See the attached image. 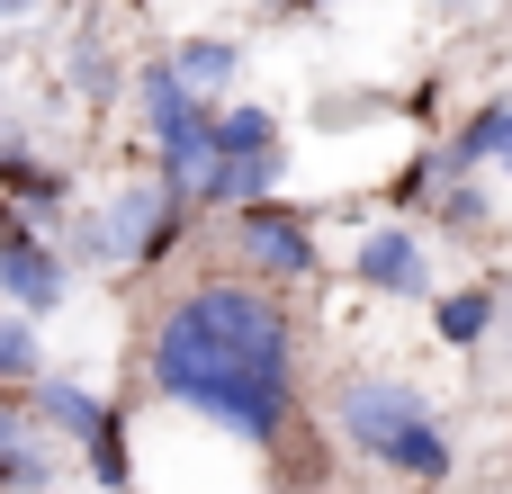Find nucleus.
Instances as JSON below:
<instances>
[{"label": "nucleus", "mask_w": 512, "mask_h": 494, "mask_svg": "<svg viewBox=\"0 0 512 494\" xmlns=\"http://www.w3.org/2000/svg\"><path fill=\"white\" fill-rule=\"evenodd\" d=\"M153 396L225 423L234 441H288L297 423V333L261 279H198L153 324Z\"/></svg>", "instance_id": "1"}, {"label": "nucleus", "mask_w": 512, "mask_h": 494, "mask_svg": "<svg viewBox=\"0 0 512 494\" xmlns=\"http://www.w3.org/2000/svg\"><path fill=\"white\" fill-rule=\"evenodd\" d=\"M342 441L369 450L378 468L414 477V486H441V477H450V441H441V423H432L423 396L396 387V378H360V387H342Z\"/></svg>", "instance_id": "2"}, {"label": "nucleus", "mask_w": 512, "mask_h": 494, "mask_svg": "<svg viewBox=\"0 0 512 494\" xmlns=\"http://www.w3.org/2000/svg\"><path fill=\"white\" fill-rule=\"evenodd\" d=\"M189 207H198V198H180L171 180H126V189L108 198V216H99L81 243H90L99 261H135V270H153V261L189 234Z\"/></svg>", "instance_id": "3"}, {"label": "nucleus", "mask_w": 512, "mask_h": 494, "mask_svg": "<svg viewBox=\"0 0 512 494\" xmlns=\"http://www.w3.org/2000/svg\"><path fill=\"white\" fill-rule=\"evenodd\" d=\"M234 243H243V261L270 270V279H306V270H315V234H306V216L279 207V198L234 207Z\"/></svg>", "instance_id": "4"}, {"label": "nucleus", "mask_w": 512, "mask_h": 494, "mask_svg": "<svg viewBox=\"0 0 512 494\" xmlns=\"http://www.w3.org/2000/svg\"><path fill=\"white\" fill-rule=\"evenodd\" d=\"M351 270H360V288H378V297H432V252H423L414 225H378V234L351 252Z\"/></svg>", "instance_id": "5"}, {"label": "nucleus", "mask_w": 512, "mask_h": 494, "mask_svg": "<svg viewBox=\"0 0 512 494\" xmlns=\"http://www.w3.org/2000/svg\"><path fill=\"white\" fill-rule=\"evenodd\" d=\"M0 288H9V306H27V315H54V306H63V261H54V243H45L36 225H18V234L0 243Z\"/></svg>", "instance_id": "6"}, {"label": "nucleus", "mask_w": 512, "mask_h": 494, "mask_svg": "<svg viewBox=\"0 0 512 494\" xmlns=\"http://www.w3.org/2000/svg\"><path fill=\"white\" fill-rule=\"evenodd\" d=\"M252 198H279V144H243V153H225L207 207H252Z\"/></svg>", "instance_id": "7"}, {"label": "nucleus", "mask_w": 512, "mask_h": 494, "mask_svg": "<svg viewBox=\"0 0 512 494\" xmlns=\"http://www.w3.org/2000/svg\"><path fill=\"white\" fill-rule=\"evenodd\" d=\"M108 414H117V405H99V396H81V387H63V378H54V387H36V423H45V432H63V441H81V450L108 432Z\"/></svg>", "instance_id": "8"}, {"label": "nucleus", "mask_w": 512, "mask_h": 494, "mask_svg": "<svg viewBox=\"0 0 512 494\" xmlns=\"http://www.w3.org/2000/svg\"><path fill=\"white\" fill-rule=\"evenodd\" d=\"M495 315H504V306H495V288H486V279H477V288H450V297L432 306V324H441V342H450V351H477V342L495 333Z\"/></svg>", "instance_id": "9"}, {"label": "nucleus", "mask_w": 512, "mask_h": 494, "mask_svg": "<svg viewBox=\"0 0 512 494\" xmlns=\"http://www.w3.org/2000/svg\"><path fill=\"white\" fill-rule=\"evenodd\" d=\"M54 477V459H45V441H36V423L0 396V486H45Z\"/></svg>", "instance_id": "10"}, {"label": "nucleus", "mask_w": 512, "mask_h": 494, "mask_svg": "<svg viewBox=\"0 0 512 494\" xmlns=\"http://www.w3.org/2000/svg\"><path fill=\"white\" fill-rule=\"evenodd\" d=\"M0 180H9V198H18V207H63V198H72V180H63L54 162L18 153V144H0Z\"/></svg>", "instance_id": "11"}, {"label": "nucleus", "mask_w": 512, "mask_h": 494, "mask_svg": "<svg viewBox=\"0 0 512 494\" xmlns=\"http://www.w3.org/2000/svg\"><path fill=\"white\" fill-rule=\"evenodd\" d=\"M504 144H512V99H495V108H477V117L459 126L450 162H459V171H477V162H504Z\"/></svg>", "instance_id": "12"}, {"label": "nucleus", "mask_w": 512, "mask_h": 494, "mask_svg": "<svg viewBox=\"0 0 512 494\" xmlns=\"http://www.w3.org/2000/svg\"><path fill=\"white\" fill-rule=\"evenodd\" d=\"M171 63H180V72H189V90H207V99L234 81V45H225V36H189Z\"/></svg>", "instance_id": "13"}, {"label": "nucleus", "mask_w": 512, "mask_h": 494, "mask_svg": "<svg viewBox=\"0 0 512 494\" xmlns=\"http://www.w3.org/2000/svg\"><path fill=\"white\" fill-rule=\"evenodd\" d=\"M18 378H36V333L18 315H0V387H18Z\"/></svg>", "instance_id": "14"}, {"label": "nucleus", "mask_w": 512, "mask_h": 494, "mask_svg": "<svg viewBox=\"0 0 512 494\" xmlns=\"http://www.w3.org/2000/svg\"><path fill=\"white\" fill-rule=\"evenodd\" d=\"M441 216H450V225H477L486 198H477V189H441Z\"/></svg>", "instance_id": "15"}, {"label": "nucleus", "mask_w": 512, "mask_h": 494, "mask_svg": "<svg viewBox=\"0 0 512 494\" xmlns=\"http://www.w3.org/2000/svg\"><path fill=\"white\" fill-rule=\"evenodd\" d=\"M306 9H324V0H270V18H306Z\"/></svg>", "instance_id": "16"}, {"label": "nucleus", "mask_w": 512, "mask_h": 494, "mask_svg": "<svg viewBox=\"0 0 512 494\" xmlns=\"http://www.w3.org/2000/svg\"><path fill=\"white\" fill-rule=\"evenodd\" d=\"M18 9H36V0H0V18H18Z\"/></svg>", "instance_id": "17"}, {"label": "nucleus", "mask_w": 512, "mask_h": 494, "mask_svg": "<svg viewBox=\"0 0 512 494\" xmlns=\"http://www.w3.org/2000/svg\"><path fill=\"white\" fill-rule=\"evenodd\" d=\"M504 171H512V144H504Z\"/></svg>", "instance_id": "18"}]
</instances>
